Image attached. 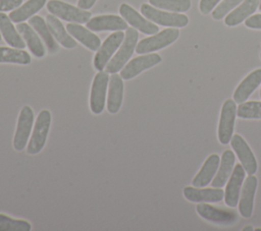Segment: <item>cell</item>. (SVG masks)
Instances as JSON below:
<instances>
[{
    "instance_id": "obj_6",
    "label": "cell",
    "mask_w": 261,
    "mask_h": 231,
    "mask_svg": "<svg viewBox=\"0 0 261 231\" xmlns=\"http://www.w3.org/2000/svg\"><path fill=\"white\" fill-rule=\"evenodd\" d=\"M237 111L238 109H237V104L234 100L227 99L224 101L221 108V112H220V118H219L218 130H217L218 140L222 145L228 143L232 137Z\"/></svg>"
},
{
    "instance_id": "obj_37",
    "label": "cell",
    "mask_w": 261,
    "mask_h": 231,
    "mask_svg": "<svg viewBox=\"0 0 261 231\" xmlns=\"http://www.w3.org/2000/svg\"><path fill=\"white\" fill-rule=\"evenodd\" d=\"M97 0H79L77 1V6L82 9H90L94 6V4L96 3Z\"/></svg>"
},
{
    "instance_id": "obj_20",
    "label": "cell",
    "mask_w": 261,
    "mask_h": 231,
    "mask_svg": "<svg viewBox=\"0 0 261 231\" xmlns=\"http://www.w3.org/2000/svg\"><path fill=\"white\" fill-rule=\"evenodd\" d=\"M66 30L75 40H77L88 49L92 51H97L100 48L101 46L100 38L94 33H92L91 31H89L88 27L86 28L85 26L79 23L71 22L66 24Z\"/></svg>"
},
{
    "instance_id": "obj_12",
    "label": "cell",
    "mask_w": 261,
    "mask_h": 231,
    "mask_svg": "<svg viewBox=\"0 0 261 231\" xmlns=\"http://www.w3.org/2000/svg\"><path fill=\"white\" fill-rule=\"evenodd\" d=\"M230 145L234 153H237V156L239 157L246 173L249 175L255 174L258 165L256 158L247 141L240 134H234L230 139Z\"/></svg>"
},
{
    "instance_id": "obj_26",
    "label": "cell",
    "mask_w": 261,
    "mask_h": 231,
    "mask_svg": "<svg viewBox=\"0 0 261 231\" xmlns=\"http://www.w3.org/2000/svg\"><path fill=\"white\" fill-rule=\"evenodd\" d=\"M234 165V154L230 150H225L222 153L220 167L217 170L216 176L212 180V187H222L228 181Z\"/></svg>"
},
{
    "instance_id": "obj_22",
    "label": "cell",
    "mask_w": 261,
    "mask_h": 231,
    "mask_svg": "<svg viewBox=\"0 0 261 231\" xmlns=\"http://www.w3.org/2000/svg\"><path fill=\"white\" fill-rule=\"evenodd\" d=\"M219 164H220L219 156L217 154L210 155L204 162L200 171L193 178L192 184L196 187H204L205 185H207L212 180L215 173L217 172Z\"/></svg>"
},
{
    "instance_id": "obj_30",
    "label": "cell",
    "mask_w": 261,
    "mask_h": 231,
    "mask_svg": "<svg viewBox=\"0 0 261 231\" xmlns=\"http://www.w3.org/2000/svg\"><path fill=\"white\" fill-rule=\"evenodd\" d=\"M150 4L156 8L172 11L186 12L191 8V0H149Z\"/></svg>"
},
{
    "instance_id": "obj_1",
    "label": "cell",
    "mask_w": 261,
    "mask_h": 231,
    "mask_svg": "<svg viewBox=\"0 0 261 231\" xmlns=\"http://www.w3.org/2000/svg\"><path fill=\"white\" fill-rule=\"evenodd\" d=\"M139 34L135 27H127L124 39L114 56L109 60L105 66V71L108 73H116L121 70L132 57L136 46L138 44Z\"/></svg>"
},
{
    "instance_id": "obj_14",
    "label": "cell",
    "mask_w": 261,
    "mask_h": 231,
    "mask_svg": "<svg viewBox=\"0 0 261 231\" xmlns=\"http://www.w3.org/2000/svg\"><path fill=\"white\" fill-rule=\"evenodd\" d=\"M196 211L203 219L218 224H231L238 219V216L233 211L218 209L206 203L197 205Z\"/></svg>"
},
{
    "instance_id": "obj_36",
    "label": "cell",
    "mask_w": 261,
    "mask_h": 231,
    "mask_svg": "<svg viewBox=\"0 0 261 231\" xmlns=\"http://www.w3.org/2000/svg\"><path fill=\"white\" fill-rule=\"evenodd\" d=\"M245 24L247 27H250V28L261 30V13L248 17L245 21Z\"/></svg>"
},
{
    "instance_id": "obj_11",
    "label": "cell",
    "mask_w": 261,
    "mask_h": 231,
    "mask_svg": "<svg viewBox=\"0 0 261 231\" xmlns=\"http://www.w3.org/2000/svg\"><path fill=\"white\" fill-rule=\"evenodd\" d=\"M119 13L128 24L139 30L143 34L154 35L159 31V27L156 24L142 16L136 9L126 3H122L119 6Z\"/></svg>"
},
{
    "instance_id": "obj_34",
    "label": "cell",
    "mask_w": 261,
    "mask_h": 231,
    "mask_svg": "<svg viewBox=\"0 0 261 231\" xmlns=\"http://www.w3.org/2000/svg\"><path fill=\"white\" fill-rule=\"evenodd\" d=\"M21 3L22 0H0V12L12 11L19 7Z\"/></svg>"
},
{
    "instance_id": "obj_24",
    "label": "cell",
    "mask_w": 261,
    "mask_h": 231,
    "mask_svg": "<svg viewBox=\"0 0 261 231\" xmlns=\"http://www.w3.org/2000/svg\"><path fill=\"white\" fill-rule=\"evenodd\" d=\"M0 33L9 46L18 49H23L25 47L27 44L21 35L12 24L10 17L4 12H0Z\"/></svg>"
},
{
    "instance_id": "obj_33",
    "label": "cell",
    "mask_w": 261,
    "mask_h": 231,
    "mask_svg": "<svg viewBox=\"0 0 261 231\" xmlns=\"http://www.w3.org/2000/svg\"><path fill=\"white\" fill-rule=\"evenodd\" d=\"M244 0H223L220 4L212 11V17L216 20L224 17L230 10H232L237 5L242 3Z\"/></svg>"
},
{
    "instance_id": "obj_13",
    "label": "cell",
    "mask_w": 261,
    "mask_h": 231,
    "mask_svg": "<svg viewBox=\"0 0 261 231\" xmlns=\"http://www.w3.org/2000/svg\"><path fill=\"white\" fill-rule=\"evenodd\" d=\"M245 169L242 164H237L232 169L231 175L224 190V200L226 206L230 208L237 207L239 204L241 188L245 180Z\"/></svg>"
},
{
    "instance_id": "obj_15",
    "label": "cell",
    "mask_w": 261,
    "mask_h": 231,
    "mask_svg": "<svg viewBox=\"0 0 261 231\" xmlns=\"http://www.w3.org/2000/svg\"><path fill=\"white\" fill-rule=\"evenodd\" d=\"M257 183L258 180L253 174L249 175L243 184L239 198V212L244 218H250L252 216Z\"/></svg>"
},
{
    "instance_id": "obj_29",
    "label": "cell",
    "mask_w": 261,
    "mask_h": 231,
    "mask_svg": "<svg viewBox=\"0 0 261 231\" xmlns=\"http://www.w3.org/2000/svg\"><path fill=\"white\" fill-rule=\"evenodd\" d=\"M32 61L31 55L18 48L0 47V63H13L20 65H28Z\"/></svg>"
},
{
    "instance_id": "obj_38",
    "label": "cell",
    "mask_w": 261,
    "mask_h": 231,
    "mask_svg": "<svg viewBox=\"0 0 261 231\" xmlns=\"http://www.w3.org/2000/svg\"><path fill=\"white\" fill-rule=\"evenodd\" d=\"M243 230H244V231H252V230H253V226L248 225L247 227H244V228H243Z\"/></svg>"
},
{
    "instance_id": "obj_4",
    "label": "cell",
    "mask_w": 261,
    "mask_h": 231,
    "mask_svg": "<svg viewBox=\"0 0 261 231\" xmlns=\"http://www.w3.org/2000/svg\"><path fill=\"white\" fill-rule=\"evenodd\" d=\"M47 9L51 14L68 22L85 23L88 22L92 16L90 11L60 0H50L47 3Z\"/></svg>"
},
{
    "instance_id": "obj_28",
    "label": "cell",
    "mask_w": 261,
    "mask_h": 231,
    "mask_svg": "<svg viewBox=\"0 0 261 231\" xmlns=\"http://www.w3.org/2000/svg\"><path fill=\"white\" fill-rule=\"evenodd\" d=\"M30 25L40 35V37L45 42V45L47 46L50 53H56L59 49V46L54 39L53 35L51 34L47 23L45 22L44 18L39 15H34L29 19Z\"/></svg>"
},
{
    "instance_id": "obj_42",
    "label": "cell",
    "mask_w": 261,
    "mask_h": 231,
    "mask_svg": "<svg viewBox=\"0 0 261 231\" xmlns=\"http://www.w3.org/2000/svg\"><path fill=\"white\" fill-rule=\"evenodd\" d=\"M260 57H261V54H260Z\"/></svg>"
},
{
    "instance_id": "obj_32",
    "label": "cell",
    "mask_w": 261,
    "mask_h": 231,
    "mask_svg": "<svg viewBox=\"0 0 261 231\" xmlns=\"http://www.w3.org/2000/svg\"><path fill=\"white\" fill-rule=\"evenodd\" d=\"M237 115L244 119H261V102L246 101L238 107Z\"/></svg>"
},
{
    "instance_id": "obj_19",
    "label": "cell",
    "mask_w": 261,
    "mask_h": 231,
    "mask_svg": "<svg viewBox=\"0 0 261 231\" xmlns=\"http://www.w3.org/2000/svg\"><path fill=\"white\" fill-rule=\"evenodd\" d=\"M261 83V68L255 69L249 73L238 85L233 92V100L236 103L241 104L247 101V99L255 92V90Z\"/></svg>"
},
{
    "instance_id": "obj_39",
    "label": "cell",
    "mask_w": 261,
    "mask_h": 231,
    "mask_svg": "<svg viewBox=\"0 0 261 231\" xmlns=\"http://www.w3.org/2000/svg\"><path fill=\"white\" fill-rule=\"evenodd\" d=\"M259 9L261 10V0H260V3H259Z\"/></svg>"
},
{
    "instance_id": "obj_41",
    "label": "cell",
    "mask_w": 261,
    "mask_h": 231,
    "mask_svg": "<svg viewBox=\"0 0 261 231\" xmlns=\"http://www.w3.org/2000/svg\"><path fill=\"white\" fill-rule=\"evenodd\" d=\"M260 97H261V91H260Z\"/></svg>"
},
{
    "instance_id": "obj_9",
    "label": "cell",
    "mask_w": 261,
    "mask_h": 231,
    "mask_svg": "<svg viewBox=\"0 0 261 231\" xmlns=\"http://www.w3.org/2000/svg\"><path fill=\"white\" fill-rule=\"evenodd\" d=\"M109 83V74L100 70L94 77L90 93V109L94 114H100L105 107L106 93Z\"/></svg>"
},
{
    "instance_id": "obj_25",
    "label": "cell",
    "mask_w": 261,
    "mask_h": 231,
    "mask_svg": "<svg viewBox=\"0 0 261 231\" xmlns=\"http://www.w3.org/2000/svg\"><path fill=\"white\" fill-rule=\"evenodd\" d=\"M260 0H244L243 3L225 16L224 23L228 26H234L243 22L252 15L258 8Z\"/></svg>"
},
{
    "instance_id": "obj_35",
    "label": "cell",
    "mask_w": 261,
    "mask_h": 231,
    "mask_svg": "<svg viewBox=\"0 0 261 231\" xmlns=\"http://www.w3.org/2000/svg\"><path fill=\"white\" fill-rule=\"evenodd\" d=\"M219 1L220 0H200L199 9H200L201 13H203V14L210 13Z\"/></svg>"
},
{
    "instance_id": "obj_23",
    "label": "cell",
    "mask_w": 261,
    "mask_h": 231,
    "mask_svg": "<svg viewBox=\"0 0 261 231\" xmlns=\"http://www.w3.org/2000/svg\"><path fill=\"white\" fill-rule=\"evenodd\" d=\"M46 23L54 39L64 48L72 49L76 46V41L71 37L67 30L64 28L62 22L57 18V16L53 14H48L46 16Z\"/></svg>"
},
{
    "instance_id": "obj_17",
    "label": "cell",
    "mask_w": 261,
    "mask_h": 231,
    "mask_svg": "<svg viewBox=\"0 0 261 231\" xmlns=\"http://www.w3.org/2000/svg\"><path fill=\"white\" fill-rule=\"evenodd\" d=\"M184 196L193 203H217L224 197V191L221 187L198 188L196 186H186Z\"/></svg>"
},
{
    "instance_id": "obj_16",
    "label": "cell",
    "mask_w": 261,
    "mask_h": 231,
    "mask_svg": "<svg viewBox=\"0 0 261 231\" xmlns=\"http://www.w3.org/2000/svg\"><path fill=\"white\" fill-rule=\"evenodd\" d=\"M87 27L94 32L123 31L127 28V22L121 16L115 14H104L92 17L87 22Z\"/></svg>"
},
{
    "instance_id": "obj_5",
    "label": "cell",
    "mask_w": 261,
    "mask_h": 231,
    "mask_svg": "<svg viewBox=\"0 0 261 231\" xmlns=\"http://www.w3.org/2000/svg\"><path fill=\"white\" fill-rule=\"evenodd\" d=\"M179 36V31L176 27L165 28L151 37L141 40L136 46L138 54H148L160 49H163L172 44Z\"/></svg>"
},
{
    "instance_id": "obj_8",
    "label": "cell",
    "mask_w": 261,
    "mask_h": 231,
    "mask_svg": "<svg viewBox=\"0 0 261 231\" xmlns=\"http://www.w3.org/2000/svg\"><path fill=\"white\" fill-rule=\"evenodd\" d=\"M125 34L122 31H115L109 35L105 41L102 43L100 48L97 50L96 55L94 56V67L100 71L105 68L109 60L112 58L115 51L121 45Z\"/></svg>"
},
{
    "instance_id": "obj_3",
    "label": "cell",
    "mask_w": 261,
    "mask_h": 231,
    "mask_svg": "<svg viewBox=\"0 0 261 231\" xmlns=\"http://www.w3.org/2000/svg\"><path fill=\"white\" fill-rule=\"evenodd\" d=\"M141 12L147 19L163 26L184 27L189 23V18L185 14L163 11L147 3H143L141 5Z\"/></svg>"
},
{
    "instance_id": "obj_31",
    "label": "cell",
    "mask_w": 261,
    "mask_h": 231,
    "mask_svg": "<svg viewBox=\"0 0 261 231\" xmlns=\"http://www.w3.org/2000/svg\"><path fill=\"white\" fill-rule=\"evenodd\" d=\"M31 229L32 225L28 221L0 214V231H30Z\"/></svg>"
},
{
    "instance_id": "obj_40",
    "label": "cell",
    "mask_w": 261,
    "mask_h": 231,
    "mask_svg": "<svg viewBox=\"0 0 261 231\" xmlns=\"http://www.w3.org/2000/svg\"><path fill=\"white\" fill-rule=\"evenodd\" d=\"M1 39H2V37H1V33H0V41H1Z\"/></svg>"
},
{
    "instance_id": "obj_18",
    "label": "cell",
    "mask_w": 261,
    "mask_h": 231,
    "mask_svg": "<svg viewBox=\"0 0 261 231\" xmlns=\"http://www.w3.org/2000/svg\"><path fill=\"white\" fill-rule=\"evenodd\" d=\"M123 99V80L120 74L112 73L109 78V88L107 95V110L111 114L119 111Z\"/></svg>"
},
{
    "instance_id": "obj_21",
    "label": "cell",
    "mask_w": 261,
    "mask_h": 231,
    "mask_svg": "<svg viewBox=\"0 0 261 231\" xmlns=\"http://www.w3.org/2000/svg\"><path fill=\"white\" fill-rule=\"evenodd\" d=\"M16 30L21 35V37L24 40L27 46L29 47L31 53L35 57L42 58L45 56V54H46L45 47H44L42 41L40 40V38L38 37L37 32L29 23H25V22L17 23Z\"/></svg>"
},
{
    "instance_id": "obj_7",
    "label": "cell",
    "mask_w": 261,
    "mask_h": 231,
    "mask_svg": "<svg viewBox=\"0 0 261 231\" xmlns=\"http://www.w3.org/2000/svg\"><path fill=\"white\" fill-rule=\"evenodd\" d=\"M34 123V111L29 105H24L18 115L15 133L13 136V148L21 152L29 142V137Z\"/></svg>"
},
{
    "instance_id": "obj_27",
    "label": "cell",
    "mask_w": 261,
    "mask_h": 231,
    "mask_svg": "<svg viewBox=\"0 0 261 231\" xmlns=\"http://www.w3.org/2000/svg\"><path fill=\"white\" fill-rule=\"evenodd\" d=\"M46 3V0H28L25 3L15 8L9 13V17L12 22H23L24 20L31 18L34 14L40 11Z\"/></svg>"
},
{
    "instance_id": "obj_2",
    "label": "cell",
    "mask_w": 261,
    "mask_h": 231,
    "mask_svg": "<svg viewBox=\"0 0 261 231\" xmlns=\"http://www.w3.org/2000/svg\"><path fill=\"white\" fill-rule=\"evenodd\" d=\"M51 112L47 109H43L37 116L32 135L30 137L27 152L30 155H36L40 153L45 147L47 136L51 125Z\"/></svg>"
},
{
    "instance_id": "obj_10",
    "label": "cell",
    "mask_w": 261,
    "mask_h": 231,
    "mask_svg": "<svg viewBox=\"0 0 261 231\" xmlns=\"http://www.w3.org/2000/svg\"><path fill=\"white\" fill-rule=\"evenodd\" d=\"M161 56L156 53L138 56L123 66L120 71V76L122 77V79H132L135 76L139 75L142 71L157 65L161 62Z\"/></svg>"
}]
</instances>
